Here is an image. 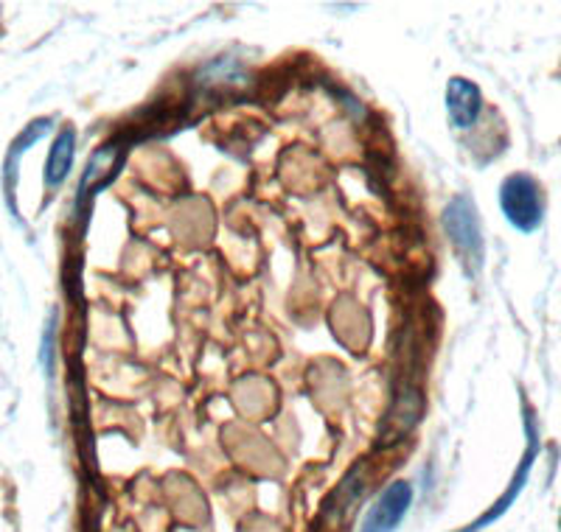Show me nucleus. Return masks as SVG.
Segmentation results:
<instances>
[{"label": "nucleus", "instance_id": "3", "mask_svg": "<svg viewBox=\"0 0 561 532\" xmlns=\"http://www.w3.org/2000/svg\"><path fill=\"white\" fill-rule=\"evenodd\" d=\"M410 505H413V485L405 480L390 482L365 513L360 532H394L405 521Z\"/></svg>", "mask_w": 561, "mask_h": 532}, {"label": "nucleus", "instance_id": "2", "mask_svg": "<svg viewBox=\"0 0 561 532\" xmlns=\"http://www.w3.org/2000/svg\"><path fill=\"white\" fill-rule=\"evenodd\" d=\"M500 208H503L509 225L519 233L539 230L545 218V193L542 186L525 172L505 177L500 186Z\"/></svg>", "mask_w": 561, "mask_h": 532}, {"label": "nucleus", "instance_id": "4", "mask_svg": "<svg viewBox=\"0 0 561 532\" xmlns=\"http://www.w3.org/2000/svg\"><path fill=\"white\" fill-rule=\"evenodd\" d=\"M483 109V93L466 76H452L446 82V113L455 129H469L478 123Z\"/></svg>", "mask_w": 561, "mask_h": 532}, {"label": "nucleus", "instance_id": "1", "mask_svg": "<svg viewBox=\"0 0 561 532\" xmlns=\"http://www.w3.org/2000/svg\"><path fill=\"white\" fill-rule=\"evenodd\" d=\"M478 216V208H475L471 197H466V193H458L444 208V233L452 241V247H455V252H458L460 263H464V270L469 277H478L486 258L483 230H480Z\"/></svg>", "mask_w": 561, "mask_h": 532}, {"label": "nucleus", "instance_id": "6", "mask_svg": "<svg viewBox=\"0 0 561 532\" xmlns=\"http://www.w3.org/2000/svg\"><path fill=\"white\" fill-rule=\"evenodd\" d=\"M73 157H77V129L62 127L57 132V138H54L51 152H48V161H46L48 191H57V188L68 180V174H71L73 168Z\"/></svg>", "mask_w": 561, "mask_h": 532}, {"label": "nucleus", "instance_id": "7", "mask_svg": "<svg viewBox=\"0 0 561 532\" xmlns=\"http://www.w3.org/2000/svg\"><path fill=\"white\" fill-rule=\"evenodd\" d=\"M51 123H54L51 118H37V121L28 123V127L23 129L17 138H14L12 149H9L7 166H3V177H7V197H9V205H12V211H14V180H17V161L28 152V149L34 146V143L39 141V138L48 135Z\"/></svg>", "mask_w": 561, "mask_h": 532}, {"label": "nucleus", "instance_id": "5", "mask_svg": "<svg viewBox=\"0 0 561 532\" xmlns=\"http://www.w3.org/2000/svg\"><path fill=\"white\" fill-rule=\"evenodd\" d=\"M534 460H536V435H534V426H530L528 451H525V457H523V462H519V469H516V474L511 476L509 487H505V494L500 496V499L494 501V505H491L489 510H486V513L480 516V519H475L469 527H466V530H460V532H480V530H486V527H489V524H494V521H498L500 516L509 513V507L514 505L516 496H519V490H523L525 482H528L530 469H534Z\"/></svg>", "mask_w": 561, "mask_h": 532}, {"label": "nucleus", "instance_id": "8", "mask_svg": "<svg viewBox=\"0 0 561 532\" xmlns=\"http://www.w3.org/2000/svg\"><path fill=\"white\" fill-rule=\"evenodd\" d=\"M559 530H561V516H559Z\"/></svg>", "mask_w": 561, "mask_h": 532}]
</instances>
